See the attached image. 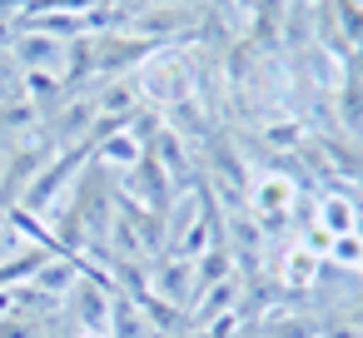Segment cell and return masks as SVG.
Masks as SVG:
<instances>
[{
  "label": "cell",
  "instance_id": "cell-2",
  "mask_svg": "<svg viewBox=\"0 0 363 338\" xmlns=\"http://www.w3.org/2000/svg\"><path fill=\"white\" fill-rule=\"evenodd\" d=\"M303 204V179H294L289 169H274V164H259L249 169V189H244V214L259 224V229H284L294 224Z\"/></svg>",
  "mask_w": 363,
  "mask_h": 338
},
{
  "label": "cell",
  "instance_id": "cell-4",
  "mask_svg": "<svg viewBox=\"0 0 363 338\" xmlns=\"http://www.w3.org/2000/svg\"><path fill=\"white\" fill-rule=\"evenodd\" d=\"M318 234H328V239H343V234H353L358 229V204L343 194V189H323L318 199H313V219H308Z\"/></svg>",
  "mask_w": 363,
  "mask_h": 338
},
{
  "label": "cell",
  "instance_id": "cell-5",
  "mask_svg": "<svg viewBox=\"0 0 363 338\" xmlns=\"http://www.w3.org/2000/svg\"><path fill=\"white\" fill-rule=\"evenodd\" d=\"M70 338H110V328H85V333H70Z\"/></svg>",
  "mask_w": 363,
  "mask_h": 338
},
{
  "label": "cell",
  "instance_id": "cell-1",
  "mask_svg": "<svg viewBox=\"0 0 363 338\" xmlns=\"http://www.w3.org/2000/svg\"><path fill=\"white\" fill-rule=\"evenodd\" d=\"M130 80H135L140 105H150V110L164 115V110H174V105H184V100L199 95V60L184 45H155L130 70Z\"/></svg>",
  "mask_w": 363,
  "mask_h": 338
},
{
  "label": "cell",
  "instance_id": "cell-3",
  "mask_svg": "<svg viewBox=\"0 0 363 338\" xmlns=\"http://www.w3.org/2000/svg\"><path fill=\"white\" fill-rule=\"evenodd\" d=\"M274 278H279V288L308 293V288L323 278V259H318L298 234H289V239H284V249L274 254Z\"/></svg>",
  "mask_w": 363,
  "mask_h": 338
}]
</instances>
